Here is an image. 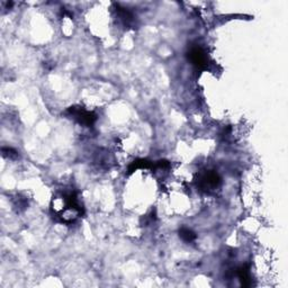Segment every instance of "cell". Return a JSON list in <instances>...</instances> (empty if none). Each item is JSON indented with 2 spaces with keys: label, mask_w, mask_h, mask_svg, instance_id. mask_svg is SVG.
Segmentation results:
<instances>
[{
  "label": "cell",
  "mask_w": 288,
  "mask_h": 288,
  "mask_svg": "<svg viewBox=\"0 0 288 288\" xmlns=\"http://www.w3.org/2000/svg\"><path fill=\"white\" fill-rule=\"evenodd\" d=\"M3 155L7 159H16L18 157V152L13 148H3Z\"/></svg>",
  "instance_id": "9"
},
{
  "label": "cell",
  "mask_w": 288,
  "mask_h": 288,
  "mask_svg": "<svg viewBox=\"0 0 288 288\" xmlns=\"http://www.w3.org/2000/svg\"><path fill=\"white\" fill-rule=\"evenodd\" d=\"M152 168H153V162H151V161L146 160V159H136L129 165L128 174L132 175L133 172L138 171L139 169H151L152 170Z\"/></svg>",
  "instance_id": "7"
},
{
  "label": "cell",
  "mask_w": 288,
  "mask_h": 288,
  "mask_svg": "<svg viewBox=\"0 0 288 288\" xmlns=\"http://www.w3.org/2000/svg\"><path fill=\"white\" fill-rule=\"evenodd\" d=\"M115 12L120 22L125 28H133L135 26V16L128 8L122 7L121 5H115Z\"/></svg>",
  "instance_id": "5"
},
{
  "label": "cell",
  "mask_w": 288,
  "mask_h": 288,
  "mask_svg": "<svg viewBox=\"0 0 288 288\" xmlns=\"http://www.w3.org/2000/svg\"><path fill=\"white\" fill-rule=\"evenodd\" d=\"M69 119L76 121L78 124L84 126H92L97 121V116L90 110H87L81 106H71L65 113Z\"/></svg>",
  "instance_id": "3"
},
{
  "label": "cell",
  "mask_w": 288,
  "mask_h": 288,
  "mask_svg": "<svg viewBox=\"0 0 288 288\" xmlns=\"http://www.w3.org/2000/svg\"><path fill=\"white\" fill-rule=\"evenodd\" d=\"M187 59L194 67L197 68V69L201 70L207 69L209 59L202 46L199 45L190 46L187 52Z\"/></svg>",
  "instance_id": "4"
},
{
  "label": "cell",
  "mask_w": 288,
  "mask_h": 288,
  "mask_svg": "<svg viewBox=\"0 0 288 288\" xmlns=\"http://www.w3.org/2000/svg\"><path fill=\"white\" fill-rule=\"evenodd\" d=\"M197 188L205 194H212L221 186V177L215 170H203L195 179Z\"/></svg>",
  "instance_id": "2"
},
{
  "label": "cell",
  "mask_w": 288,
  "mask_h": 288,
  "mask_svg": "<svg viewBox=\"0 0 288 288\" xmlns=\"http://www.w3.org/2000/svg\"><path fill=\"white\" fill-rule=\"evenodd\" d=\"M51 215L56 222L66 225L76 223L84 215L78 193L73 188H63L53 196L50 206Z\"/></svg>",
  "instance_id": "1"
},
{
  "label": "cell",
  "mask_w": 288,
  "mask_h": 288,
  "mask_svg": "<svg viewBox=\"0 0 288 288\" xmlns=\"http://www.w3.org/2000/svg\"><path fill=\"white\" fill-rule=\"evenodd\" d=\"M236 274L239 279L241 281V285L243 287H250L252 285V277L250 272V268L248 265H243L239 267L236 270Z\"/></svg>",
  "instance_id": "6"
},
{
  "label": "cell",
  "mask_w": 288,
  "mask_h": 288,
  "mask_svg": "<svg viewBox=\"0 0 288 288\" xmlns=\"http://www.w3.org/2000/svg\"><path fill=\"white\" fill-rule=\"evenodd\" d=\"M179 237L185 242H193L196 240V234L188 227H182L179 230Z\"/></svg>",
  "instance_id": "8"
}]
</instances>
